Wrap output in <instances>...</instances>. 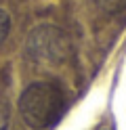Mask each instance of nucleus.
<instances>
[{
  "instance_id": "nucleus-1",
  "label": "nucleus",
  "mask_w": 126,
  "mask_h": 130,
  "mask_svg": "<svg viewBox=\"0 0 126 130\" xmlns=\"http://www.w3.org/2000/svg\"><path fill=\"white\" fill-rule=\"evenodd\" d=\"M63 92L61 88L50 82H34L19 96V116L34 130H46L63 113Z\"/></svg>"
},
{
  "instance_id": "nucleus-2",
  "label": "nucleus",
  "mask_w": 126,
  "mask_h": 130,
  "mask_svg": "<svg viewBox=\"0 0 126 130\" xmlns=\"http://www.w3.org/2000/svg\"><path fill=\"white\" fill-rule=\"evenodd\" d=\"M72 44L57 25H38L25 40V57L36 65H61L69 59Z\"/></svg>"
},
{
  "instance_id": "nucleus-3",
  "label": "nucleus",
  "mask_w": 126,
  "mask_h": 130,
  "mask_svg": "<svg viewBox=\"0 0 126 130\" xmlns=\"http://www.w3.org/2000/svg\"><path fill=\"white\" fill-rule=\"evenodd\" d=\"M95 4L107 15H118L126 11V0H95Z\"/></svg>"
},
{
  "instance_id": "nucleus-4",
  "label": "nucleus",
  "mask_w": 126,
  "mask_h": 130,
  "mask_svg": "<svg viewBox=\"0 0 126 130\" xmlns=\"http://www.w3.org/2000/svg\"><path fill=\"white\" fill-rule=\"evenodd\" d=\"M8 31H11V17H8V15L0 9V44L6 40Z\"/></svg>"
},
{
  "instance_id": "nucleus-5",
  "label": "nucleus",
  "mask_w": 126,
  "mask_h": 130,
  "mask_svg": "<svg viewBox=\"0 0 126 130\" xmlns=\"http://www.w3.org/2000/svg\"><path fill=\"white\" fill-rule=\"evenodd\" d=\"M11 124V113H8V105L0 101V130H8Z\"/></svg>"
}]
</instances>
